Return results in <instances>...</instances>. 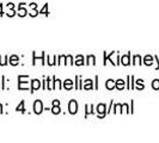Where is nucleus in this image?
Segmentation results:
<instances>
[{"mask_svg": "<svg viewBox=\"0 0 159 143\" xmlns=\"http://www.w3.org/2000/svg\"><path fill=\"white\" fill-rule=\"evenodd\" d=\"M43 110V106H42V102L41 100H36L35 104H34V111L35 113H37V115H40L41 112Z\"/></svg>", "mask_w": 159, "mask_h": 143, "instance_id": "obj_1", "label": "nucleus"}, {"mask_svg": "<svg viewBox=\"0 0 159 143\" xmlns=\"http://www.w3.org/2000/svg\"><path fill=\"white\" fill-rule=\"evenodd\" d=\"M68 109H70V112H71L72 115L77 113V111H78V105H77V102H75V100H71V102H70V106H68Z\"/></svg>", "mask_w": 159, "mask_h": 143, "instance_id": "obj_2", "label": "nucleus"}, {"mask_svg": "<svg viewBox=\"0 0 159 143\" xmlns=\"http://www.w3.org/2000/svg\"><path fill=\"white\" fill-rule=\"evenodd\" d=\"M97 112L99 113V115H105V105L103 104H99L98 106H97Z\"/></svg>", "mask_w": 159, "mask_h": 143, "instance_id": "obj_3", "label": "nucleus"}, {"mask_svg": "<svg viewBox=\"0 0 159 143\" xmlns=\"http://www.w3.org/2000/svg\"><path fill=\"white\" fill-rule=\"evenodd\" d=\"M115 86H116V84L114 82V80H108V82H107V88L108 89H112Z\"/></svg>", "mask_w": 159, "mask_h": 143, "instance_id": "obj_4", "label": "nucleus"}, {"mask_svg": "<svg viewBox=\"0 0 159 143\" xmlns=\"http://www.w3.org/2000/svg\"><path fill=\"white\" fill-rule=\"evenodd\" d=\"M40 88V81L39 80H32V91H36Z\"/></svg>", "mask_w": 159, "mask_h": 143, "instance_id": "obj_5", "label": "nucleus"}, {"mask_svg": "<svg viewBox=\"0 0 159 143\" xmlns=\"http://www.w3.org/2000/svg\"><path fill=\"white\" fill-rule=\"evenodd\" d=\"M116 87L119 88V89H122V88L125 87V82H123V80H117V82H116Z\"/></svg>", "mask_w": 159, "mask_h": 143, "instance_id": "obj_6", "label": "nucleus"}, {"mask_svg": "<svg viewBox=\"0 0 159 143\" xmlns=\"http://www.w3.org/2000/svg\"><path fill=\"white\" fill-rule=\"evenodd\" d=\"M64 86H65V88H67V89H71L72 88V80H66Z\"/></svg>", "mask_w": 159, "mask_h": 143, "instance_id": "obj_7", "label": "nucleus"}, {"mask_svg": "<svg viewBox=\"0 0 159 143\" xmlns=\"http://www.w3.org/2000/svg\"><path fill=\"white\" fill-rule=\"evenodd\" d=\"M18 13H19V16L20 17H24L25 15H26V10L23 8V7H20V10H19V12H18Z\"/></svg>", "mask_w": 159, "mask_h": 143, "instance_id": "obj_8", "label": "nucleus"}, {"mask_svg": "<svg viewBox=\"0 0 159 143\" xmlns=\"http://www.w3.org/2000/svg\"><path fill=\"white\" fill-rule=\"evenodd\" d=\"M17 61H18V57H17V56H12V57H11V64H13V66L17 64L18 63Z\"/></svg>", "mask_w": 159, "mask_h": 143, "instance_id": "obj_9", "label": "nucleus"}, {"mask_svg": "<svg viewBox=\"0 0 159 143\" xmlns=\"http://www.w3.org/2000/svg\"><path fill=\"white\" fill-rule=\"evenodd\" d=\"M17 111H20V112H24V102L19 104V106L17 107Z\"/></svg>", "mask_w": 159, "mask_h": 143, "instance_id": "obj_10", "label": "nucleus"}, {"mask_svg": "<svg viewBox=\"0 0 159 143\" xmlns=\"http://www.w3.org/2000/svg\"><path fill=\"white\" fill-rule=\"evenodd\" d=\"M128 57H129V55L125 56V57H122V63H123V64H128V63H129V60H128Z\"/></svg>", "mask_w": 159, "mask_h": 143, "instance_id": "obj_11", "label": "nucleus"}, {"mask_svg": "<svg viewBox=\"0 0 159 143\" xmlns=\"http://www.w3.org/2000/svg\"><path fill=\"white\" fill-rule=\"evenodd\" d=\"M84 87L85 88H92V86H91V80H86V82H85Z\"/></svg>", "mask_w": 159, "mask_h": 143, "instance_id": "obj_12", "label": "nucleus"}, {"mask_svg": "<svg viewBox=\"0 0 159 143\" xmlns=\"http://www.w3.org/2000/svg\"><path fill=\"white\" fill-rule=\"evenodd\" d=\"M53 113H60V109H59V105H54V107H53Z\"/></svg>", "mask_w": 159, "mask_h": 143, "instance_id": "obj_13", "label": "nucleus"}, {"mask_svg": "<svg viewBox=\"0 0 159 143\" xmlns=\"http://www.w3.org/2000/svg\"><path fill=\"white\" fill-rule=\"evenodd\" d=\"M152 86H153V88L158 89V88H159V81H158V80H154V82H153V85H152Z\"/></svg>", "mask_w": 159, "mask_h": 143, "instance_id": "obj_14", "label": "nucleus"}, {"mask_svg": "<svg viewBox=\"0 0 159 143\" xmlns=\"http://www.w3.org/2000/svg\"><path fill=\"white\" fill-rule=\"evenodd\" d=\"M75 63L78 64V66H81V64H83V56H78V61H77Z\"/></svg>", "mask_w": 159, "mask_h": 143, "instance_id": "obj_15", "label": "nucleus"}, {"mask_svg": "<svg viewBox=\"0 0 159 143\" xmlns=\"http://www.w3.org/2000/svg\"><path fill=\"white\" fill-rule=\"evenodd\" d=\"M88 60H89L88 63H90V64H91V63H95V62H93V60H95V57H93V56H89Z\"/></svg>", "mask_w": 159, "mask_h": 143, "instance_id": "obj_16", "label": "nucleus"}, {"mask_svg": "<svg viewBox=\"0 0 159 143\" xmlns=\"http://www.w3.org/2000/svg\"><path fill=\"white\" fill-rule=\"evenodd\" d=\"M145 61H146V62H145L146 64H151V62H150V61H151V57H150V56H147V57L145 58Z\"/></svg>", "mask_w": 159, "mask_h": 143, "instance_id": "obj_17", "label": "nucleus"}, {"mask_svg": "<svg viewBox=\"0 0 159 143\" xmlns=\"http://www.w3.org/2000/svg\"><path fill=\"white\" fill-rule=\"evenodd\" d=\"M55 87L60 88V80H55Z\"/></svg>", "mask_w": 159, "mask_h": 143, "instance_id": "obj_18", "label": "nucleus"}, {"mask_svg": "<svg viewBox=\"0 0 159 143\" xmlns=\"http://www.w3.org/2000/svg\"><path fill=\"white\" fill-rule=\"evenodd\" d=\"M53 104H54V105H59V100H54Z\"/></svg>", "mask_w": 159, "mask_h": 143, "instance_id": "obj_19", "label": "nucleus"}, {"mask_svg": "<svg viewBox=\"0 0 159 143\" xmlns=\"http://www.w3.org/2000/svg\"><path fill=\"white\" fill-rule=\"evenodd\" d=\"M1 8H2V7H1V6H0V13H1V12H2V11H1Z\"/></svg>", "mask_w": 159, "mask_h": 143, "instance_id": "obj_20", "label": "nucleus"}]
</instances>
